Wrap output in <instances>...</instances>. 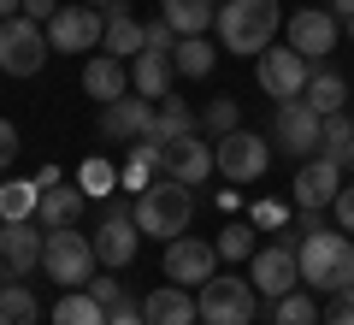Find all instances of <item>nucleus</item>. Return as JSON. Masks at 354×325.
<instances>
[{"instance_id":"5","label":"nucleus","mask_w":354,"mask_h":325,"mask_svg":"<svg viewBox=\"0 0 354 325\" xmlns=\"http://www.w3.org/2000/svg\"><path fill=\"white\" fill-rule=\"evenodd\" d=\"M53 42H48V24H36V18H0V71L6 77H36L41 65H48Z\"/></svg>"},{"instance_id":"44","label":"nucleus","mask_w":354,"mask_h":325,"mask_svg":"<svg viewBox=\"0 0 354 325\" xmlns=\"http://www.w3.org/2000/svg\"><path fill=\"white\" fill-rule=\"evenodd\" d=\"M254 225H283V207H278V201H266V207L254 213Z\"/></svg>"},{"instance_id":"45","label":"nucleus","mask_w":354,"mask_h":325,"mask_svg":"<svg viewBox=\"0 0 354 325\" xmlns=\"http://www.w3.org/2000/svg\"><path fill=\"white\" fill-rule=\"evenodd\" d=\"M325 12H330V18H337V24H348V18H354V0H330Z\"/></svg>"},{"instance_id":"38","label":"nucleus","mask_w":354,"mask_h":325,"mask_svg":"<svg viewBox=\"0 0 354 325\" xmlns=\"http://www.w3.org/2000/svg\"><path fill=\"white\" fill-rule=\"evenodd\" d=\"M177 42H183V36H177L165 18H153V24H148V48H153V53H177Z\"/></svg>"},{"instance_id":"31","label":"nucleus","mask_w":354,"mask_h":325,"mask_svg":"<svg viewBox=\"0 0 354 325\" xmlns=\"http://www.w3.org/2000/svg\"><path fill=\"white\" fill-rule=\"evenodd\" d=\"M189 130H201L195 107H189V100H177V95H165V100H160V118H153V137L171 142V137H189Z\"/></svg>"},{"instance_id":"11","label":"nucleus","mask_w":354,"mask_h":325,"mask_svg":"<svg viewBox=\"0 0 354 325\" xmlns=\"http://www.w3.org/2000/svg\"><path fill=\"white\" fill-rule=\"evenodd\" d=\"M101 36H106L101 6H83V0H71V6H59L48 18V42L59 53H88V48H101Z\"/></svg>"},{"instance_id":"32","label":"nucleus","mask_w":354,"mask_h":325,"mask_svg":"<svg viewBox=\"0 0 354 325\" xmlns=\"http://www.w3.org/2000/svg\"><path fill=\"white\" fill-rule=\"evenodd\" d=\"M348 148H354V118H348V113H330L325 130H319V154L342 166V154H348Z\"/></svg>"},{"instance_id":"27","label":"nucleus","mask_w":354,"mask_h":325,"mask_svg":"<svg viewBox=\"0 0 354 325\" xmlns=\"http://www.w3.org/2000/svg\"><path fill=\"white\" fill-rule=\"evenodd\" d=\"M36 201H41V184H36V177H12V184H0V225L36 219Z\"/></svg>"},{"instance_id":"33","label":"nucleus","mask_w":354,"mask_h":325,"mask_svg":"<svg viewBox=\"0 0 354 325\" xmlns=\"http://www.w3.org/2000/svg\"><path fill=\"white\" fill-rule=\"evenodd\" d=\"M201 130H207V137H230V130H242V107L230 95L207 100V107H201Z\"/></svg>"},{"instance_id":"50","label":"nucleus","mask_w":354,"mask_h":325,"mask_svg":"<svg viewBox=\"0 0 354 325\" xmlns=\"http://www.w3.org/2000/svg\"><path fill=\"white\" fill-rule=\"evenodd\" d=\"M348 42H354V18H348Z\"/></svg>"},{"instance_id":"24","label":"nucleus","mask_w":354,"mask_h":325,"mask_svg":"<svg viewBox=\"0 0 354 325\" xmlns=\"http://www.w3.org/2000/svg\"><path fill=\"white\" fill-rule=\"evenodd\" d=\"M348 95H354V83H342V77L330 71L325 60H319V65H313V77H307V95H301V100L313 107L319 118H330V113H342V107H348Z\"/></svg>"},{"instance_id":"17","label":"nucleus","mask_w":354,"mask_h":325,"mask_svg":"<svg viewBox=\"0 0 354 325\" xmlns=\"http://www.w3.org/2000/svg\"><path fill=\"white\" fill-rule=\"evenodd\" d=\"M290 48L307 53V60L319 65L330 48H337V18H330L325 6H301V12L290 18Z\"/></svg>"},{"instance_id":"13","label":"nucleus","mask_w":354,"mask_h":325,"mask_svg":"<svg viewBox=\"0 0 354 325\" xmlns=\"http://www.w3.org/2000/svg\"><path fill=\"white\" fill-rule=\"evenodd\" d=\"M165 278L171 284H207V278H218V243H207V237H171L165 243Z\"/></svg>"},{"instance_id":"41","label":"nucleus","mask_w":354,"mask_h":325,"mask_svg":"<svg viewBox=\"0 0 354 325\" xmlns=\"http://www.w3.org/2000/svg\"><path fill=\"white\" fill-rule=\"evenodd\" d=\"M330 207H337V231H348V237H354V184L342 189V195L330 201Z\"/></svg>"},{"instance_id":"20","label":"nucleus","mask_w":354,"mask_h":325,"mask_svg":"<svg viewBox=\"0 0 354 325\" xmlns=\"http://www.w3.org/2000/svg\"><path fill=\"white\" fill-rule=\"evenodd\" d=\"M83 207H88V195H83V184H48L41 189V201H36V219L48 231H59V225H77V219H83Z\"/></svg>"},{"instance_id":"28","label":"nucleus","mask_w":354,"mask_h":325,"mask_svg":"<svg viewBox=\"0 0 354 325\" xmlns=\"http://www.w3.org/2000/svg\"><path fill=\"white\" fill-rule=\"evenodd\" d=\"M171 65H177V77H195V83H201V77H213L218 48L207 36H183V42H177V53H171Z\"/></svg>"},{"instance_id":"35","label":"nucleus","mask_w":354,"mask_h":325,"mask_svg":"<svg viewBox=\"0 0 354 325\" xmlns=\"http://www.w3.org/2000/svg\"><path fill=\"white\" fill-rule=\"evenodd\" d=\"M218 261H254V225H225L218 231Z\"/></svg>"},{"instance_id":"19","label":"nucleus","mask_w":354,"mask_h":325,"mask_svg":"<svg viewBox=\"0 0 354 325\" xmlns=\"http://www.w3.org/2000/svg\"><path fill=\"white\" fill-rule=\"evenodd\" d=\"M142 313H148V325H195L201 319V301L183 284H160V290L142 296Z\"/></svg>"},{"instance_id":"52","label":"nucleus","mask_w":354,"mask_h":325,"mask_svg":"<svg viewBox=\"0 0 354 325\" xmlns=\"http://www.w3.org/2000/svg\"><path fill=\"white\" fill-rule=\"evenodd\" d=\"M348 107H354V95H348Z\"/></svg>"},{"instance_id":"22","label":"nucleus","mask_w":354,"mask_h":325,"mask_svg":"<svg viewBox=\"0 0 354 325\" xmlns=\"http://www.w3.org/2000/svg\"><path fill=\"white\" fill-rule=\"evenodd\" d=\"M171 77H177L171 53L142 48L136 60H130V89H136V95H148V100H165V95H171Z\"/></svg>"},{"instance_id":"25","label":"nucleus","mask_w":354,"mask_h":325,"mask_svg":"<svg viewBox=\"0 0 354 325\" xmlns=\"http://www.w3.org/2000/svg\"><path fill=\"white\" fill-rule=\"evenodd\" d=\"M160 18L177 36H207V30L218 24V6L213 0H160Z\"/></svg>"},{"instance_id":"23","label":"nucleus","mask_w":354,"mask_h":325,"mask_svg":"<svg viewBox=\"0 0 354 325\" xmlns=\"http://www.w3.org/2000/svg\"><path fill=\"white\" fill-rule=\"evenodd\" d=\"M83 95H95L106 107V100H118V95H130V71H124V60H113V53H95V60L83 65Z\"/></svg>"},{"instance_id":"51","label":"nucleus","mask_w":354,"mask_h":325,"mask_svg":"<svg viewBox=\"0 0 354 325\" xmlns=\"http://www.w3.org/2000/svg\"><path fill=\"white\" fill-rule=\"evenodd\" d=\"M195 325H207V319H195Z\"/></svg>"},{"instance_id":"1","label":"nucleus","mask_w":354,"mask_h":325,"mask_svg":"<svg viewBox=\"0 0 354 325\" xmlns=\"http://www.w3.org/2000/svg\"><path fill=\"white\" fill-rule=\"evenodd\" d=\"M278 24H283V6L278 0H225L218 6V48H230V53H242V60H260L266 48H272V36H278Z\"/></svg>"},{"instance_id":"40","label":"nucleus","mask_w":354,"mask_h":325,"mask_svg":"<svg viewBox=\"0 0 354 325\" xmlns=\"http://www.w3.org/2000/svg\"><path fill=\"white\" fill-rule=\"evenodd\" d=\"M295 237H313V231H325V207H295Z\"/></svg>"},{"instance_id":"7","label":"nucleus","mask_w":354,"mask_h":325,"mask_svg":"<svg viewBox=\"0 0 354 325\" xmlns=\"http://www.w3.org/2000/svg\"><path fill=\"white\" fill-rule=\"evenodd\" d=\"M260 313V290L254 278H236V272H218L201 284V319L207 325H254Z\"/></svg>"},{"instance_id":"15","label":"nucleus","mask_w":354,"mask_h":325,"mask_svg":"<svg viewBox=\"0 0 354 325\" xmlns=\"http://www.w3.org/2000/svg\"><path fill=\"white\" fill-rule=\"evenodd\" d=\"M160 172L195 189V184H207V172H218V160H213V148L201 142V130H189V137H171L160 148Z\"/></svg>"},{"instance_id":"9","label":"nucleus","mask_w":354,"mask_h":325,"mask_svg":"<svg viewBox=\"0 0 354 325\" xmlns=\"http://www.w3.org/2000/svg\"><path fill=\"white\" fill-rule=\"evenodd\" d=\"M213 160H218V172L230 184H254L272 166V137H260V130H230V137L213 142Z\"/></svg>"},{"instance_id":"34","label":"nucleus","mask_w":354,"mask_h":325,"mask_svg":"<svg viewBox=\"0 0 354 325\" xmlns=\"http://www.w3.org/2000/svg\"><path fill=\"white\" fill-rule=\"evenodd\" d=\"M77 184H83V195H113V184H118V166L113 160H88L83 172H77Z\"/></svg>"},{"instance_id":"8","label":"nucleus","mask_w":354,"mask_h":325,"mask_svg":"<svg viewBox=\"0 0 354 325\" xmlns=\"http://www.w3.org/2000/svg\"><path fill=\"white\" fill-rule=\"evenodd\" d=\"M254 77H260V89L283 107V100H301V95H307L313 60H307V53H295L290 42H283V48H266L260 60H254Z\"/></svg>"},{"instance_id":"47","label":"nucleus","mask_w":354,"mask_h":325,"mask_svg":"<svg viewBox=\"0 0 354 325\" xmlns=\"http://www.w3.org/2000/svg\"><path fill=\"white\" fill-rule=\"evenodd\" d=\"M342 172H348V177H354V148H348V154H342Z\"/></svg>"},{"instance_id":"26","label":"nucleus","mask_w":354,"mask_h":325,"mask_svg":"<svg viewBox=\"0 0 354 325\" xmlns=\"http://www.w3.org/2000/svg\"><path fill=\"white\" fill-rule=\"evenodd\" d=\"M0 325H41V301L30 284H18V278L0 284Z\"/></svg>"},{"instance_id":"46","label":"nucleus","mask_w":354,"mask_h":325,"mask_svg":"<svg viewBox=\"0 0 354 325\" xmlns=\"http://www.w3.org/2000/svg\"><path fill=\"white\" fill-rule=\"evenodd\" d=\"M24 12V0H0V18H18Z\"/></svg>"},{"instance_id":"21","label":"nucleus","mask_w":354,"mask_h":325,"mask_svg":"<svg viewBox=\"0 0 354 325\" xmlns=\"http://www.w3.org/2000/svg\"><path fill=\"white\" fill-rule=\"evenodd\" d=\"M101 42H106L113 60H136V53L148 48V24H136L124 0H113V6H106V36H101Z\"/></svg>"},{"instance_id":"3","label":"nucleus","mask_w":354,"mask_h":325,"mask_svg":"<svg viewBox=\"0 0 354 325\" xmlns=\"http://www.w3.org/2000/svg\"><path fill=\"white\" fill-rule=\"evenodd\" d=\"M301 284L325 290V296L354 284V237L348 231H313V237H301Z\"/></svg>"},{"instance_id":"16","label":"nucleus","mask_w":354,"mask_h":325,"mask_svg":"<svg viewBox=\"0 0 354 325\" xmlns=\"http://www.w3.org/2000/svg\"><path fill=\"white\" fill-rule=\"evenodd\" d=\"M41 249H48V225H36V219L0 225V266H6L12 278L36 272V266H41Z\"/></svg>"},{"instance_id":"12","label":"nucleus","mask_w":354,"mask_h":325,"mask_svg":"<svg viewBox=\"0 0 354 325\" xmlns=\"http://www.w3.org/2000/svg\"><path fill=\"white\" fill-rule=\"evenodd\" d=\"M319 130H325V118H319L307 100H283L278 118H272V148H283L290 160H313L319 154Z\"/></svg>"},{"instance_id":"4","label":"nucleus","mask_w":354,"mask_h":325,"mask_svg":"<svg viewBox=\"0 0 354 325\" xmlns=\"http://www.w3.org/2000/svg\"><path fill=\"white\" fill-rule=\"evenodd\" d=\"M248 278H254V290H260V301L290 296V290L301 284V243H295V231H278V243L254 249Z\"/></svg>"},{"instance_id":"43","label":"nucleus","mask_w":354,"mask_h":325,"mask_svg":"<svg viewBox=\"0 0 354 325\" xmlns=\"http://www.w3.org/2000/svg\"><path fill=\"white\" fill-rule=\"evenodd\" d=\"M53 12H59V0H24V18H36V24H48Z\"/></svg>"},{"instance_id":"39","label":"nucleus","mask_w":354,"mask_h":325,"mask_svg":"<svg viewBox=\"0 0 354 325\" xmlns=\"http://www.w3.org/2000/svg\"><path fill=\"white\" fill-rule=\"evenodd\" d=\"M18 148H24V142H18V125H12V118H0V172L18 160Z\"/></svg>"},{"instance_id":"37","label":"nucleus","mask_w":354,"mask_h":325,"mask_svg":"<svg viewBox=\"0 0 354 325\" xmlns=\"http://www.w3.org/2000/svg\"><path fill=\"white\" fill-rule=\"evenodd\" d=\"M325 325H354V284H348V290H330Z\"/></svg>"},{"instance_id":"10","label":"nucleus","mask_w":354,"mask_h":325,"mask_svg":"<svg viewBox=\"0 0 354 325\" xmlns=\"http://www.w3.org/2000/svg\"><path fill=\"white\" fill-rule=\"evenodd\" d=\"M142 249V231H136V201H106V219L101 231H95V254H101L106 272H118V266H130Z\"/></svg>"},{"instance_id":"48","label":"nucleus","mask_w":354,"mask_h":325,"mask_svg":"<svg viewBox=\"0 0 354 325\" xmlns=\"http://www.w3.org/2000/svg\"><path fill=\"white\" fill-rule=\"evenodd\" d=\"M83 6H113V0H83Z\"/></svg>"},{"instance_id":"29","label":"nucleus","mask_w":354,"mask_h":325,"mask_svg":"<svg viewBox=\"0 0 354 325\" xmlns=\"http://www.w3.org/2000/svg\"><path fill=\"white\" fill-rule=\"evenodd\" d=\"M53 325H106V308L88 290H65L59 301H53Z\"/></svg>"},{"instance_id":"18","label":"nucleus","mask_w":354,"mask_h":325,"mask_svg":"<svg viewBox=\"0 0 354 325\" xmlns=\"http://www.w3.org/2000/svg\"><path fill=\"white\" fill-rule=\"evenodd\" d=\"M337 195H342V166L325 160V154H313L295 172V207H330Z\"/></svg>"},{"instance_id":"36","label":"nucleus","mask_w":354,"mask_h":325,"mask_svg":"<svg viewBox=\"0 0 354 325\" xmlns=\"http://www.w3.org/2000/svg\"><path fill=\"white\" fill-rule=\"evenodd\" d=\"M83 290H88V296H95V301H101L106 313H118V308H130V296H124V290H118V284H113V278H106V272H95V278H88Z\"/></svg>"},{"instance_id":"14","label":"nucleus","mask_w":354,"mask_h":325,"mask_svg":"<svg viewBox=\"0 0 354 325\" xmlns=\"http://www.w3.org/2000/svg\"><path fill=\"white\" fill-rule=\"evenodd\" d=\"M153 118H160V107H153L148 95H136V89H130V95H118V100H106V107H101V137L130 148V142L153 137Z\"/></svg>"},{"instance_id":"6","label":"nucleus","mask_w":354,"mask_h":325,"mask_svg":"<svg viewBox=\"0 0 354 325\" xmlns=\"http://www.w3.org/2000/svg\"><path fill=\"white\" fill-rule=\"evenodd\" d=\"M95 266H101V254H95V237H77V225H59L48 231V249H41V272L53 278V284H88L95 278Z\"/></svg>"},{"instance_id":"30","label":"nucleus","mask_w":354,"mask_h":325,"mask_svg":"<svg viewBox=\"0 0 354 325\" xmlns=\"http://www.w3.org/2000/svg\"><path fill=\"white\" fill-rule=\"evenodd\" d=\"M272 325H325V308L307 290H290V296L272 301Z\"/></svg>"},{"instance_id":"2","label":"nucleus","mask_w":354,"mask_h":325,"mask_svg":"<svg viewBox=\"0 0 354 325\" xmlns=\"http://www.w3.org/2000/svg\"><path fill=\"white\" fill-rule=\"evenodd\" d=\"M189 219H195V189L177 184V177H160V184H148L136 195V231L142 237L171 243V237L189 231Z\"/></svg>"},{"instance_id":"49","label":"nucleus","mask_w":354,"mask_h":325,"mask_svg":"<svg viewBox=\"0 0 354 325\" xmlns=\"http://www.w3.org/2000/svg\"><path fill=\"white\" fill-rule=\"evenodd\" d=\"M6 278H12V272H6V266H0V284H6Z\"/></svg>"},{"instance_id":"42","label":"nucleus","mask_w":354,"mask_h":325,"mask_svg":"<svg viewBox=\"0 0 354 325\" xmlns=\"http://www.w3.org/2000/svg\"><path fill=\"white\" fill-rule=\"evenodd\" d=\"M106 325H148V313H142V301H130V308L106 313Z\"/></svg>"}]
</instances>
